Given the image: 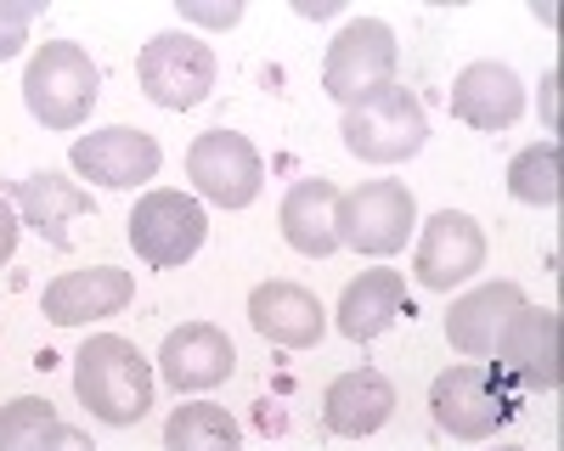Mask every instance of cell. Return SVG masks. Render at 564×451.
<instances>
[{
    "instance_id": "obj_30",
    "label": "cell",
    "mask_w": 564,
    "mask_h": 451,
    "mask_svg": "<svg viewBox=\"0 0 564 451\" xmlns=\"http://www.w3.org/2000/svg\"><path fill=\"white\" fill-rule=\"evenodd\" d=\"M300 12H305V18H327V12H334V0H305Z\"/></svg>"
},
{
    "instance_id": "obj_3",
    "label": "cell",
    "mask_w": 564,
    "mask_h": 451,
    "mask_svg": "<svg viewBox=\"0 0 564 451\" xmlns=\"http://www.w3.org/2000/svg\"><path fill=\"white\" fill-rule=\"evenodd\" d=\"M339 135L361 164H406L412 153H423V142H430V113H423V102L406 85H384L379 97L345 108Z\"/></svg>"
},
{
    "instance_id": "obj_16",
    "label": "cell",
    "mask_w": 564,
    "mask_h": 451,
    "mask_svg": "<svg viewBox=\"0 0 564 451\" xmlns=\"http://www.w3.org/2000/svg\"><path fill=\"white\" fill-rule=\"evenodd\" d=\"M390 413H395V384L379 367H350L322 395V424H327V435H339V440L379 435L390 424Z\"/></svg>"
},
{
    "instance_id": "obj_25",
    "label": "cell",
    "mask_w": 564,
    "mask_h": 451,
    "mask_svg": "<svg viewBox=\"0 0 564 451\" xmlns=\"http://www.w3.org/2000/svg\"><path fill=\"white\" fill-rule=\"evenodd\" d=\"M34 12H40L34 0H0V63L23 52V34H29Z\"/></svg>"
},
{
    "instance_id": "obj_19",
    "label": "cell",
    "mask_w": 564,
    "mask_h": 451,
    "mask_svg": "<svg viewBox=\"0 0 564 451\" xmlns=\"http://www.w3.org/2000/svg\"><path fill=\"white\" fill-rule=\"evenodd\" d=\"M406 310V277L401 271H361V277L345 283L339 294V333L356 344H372L379 333H390Z\"/></svg>"
},
{
    "instance_id": "obj_24",
    "label": "cell",
    "mask_w": 564,
    "mask_h": 451,
    "mask_svg": "<svg viewBox=\"0 0 564 451\" xmlns=\"http://www.w3.org/2000/svg\"><path fill=\"white\" fill-rule=\"evenodd\" d=\"M57 406L40 395H18L12 406H0V451H40L57 429Z\"/></svg>"
},
{
    "instance_id": "obj_2",
    "label": "cell",
    "mask_w": 564,
    "mask_h": 451,
    "mask_svg": "<svg viewBox=\"0 0 564 451\" xmlns=\"http://www.w3.org/2000/svg\"><path fill=\"white\" fill-rule=\"evenodd\" d=\"M97 97H102V74L74 40H45L23 68V102L45 130H79Z\"/></svg>"
},
{
    "instance_id": "obj_6",
    "label": "cell",
    "mask_w": 564,
    "mask_h": 451,
    "mask_svg": "<svg viewBox=\"0 0 564 451\" xmlns=\"http://www.w3.org/2000/svg\"><path fill=\"white\" fill-rule=\"evenodd\" d=\"M334 226L345 249L384 260V254H401L406 238L417 232V198L406 193V180H361V187L339 193Z\"/></svg>"
},
{
    "instance_id": "obj_18",
    "label": "cell",
    "mask_w": 564,
    "mask_h": 451,
    "mask_svg": "<svg viewBox=\"0 0 564 451\" xmlns=\"http://www.w3.org/2000/svg\"><path fill=\"white\" fill-rule=\"evenodd\" d=\"M334 209H339V187H334V180H322V175L294 180L289 198H282V209H276L289 249L305 254V260H327V254H334V249H339Z\"/></svg>"
},
{
    "instance_id": "obj_21",
    "label": "cell",
    "mask_w": 564,
    "mask_h": 451,
    "mask_svg": "<svg viewBox=\"0 0 564 451\" xmlns=\"http://www.w3.org/2000/svg\"><path fill=\"white\" fill-rule=\"evenodd\" d=\"M74 215H97V204H90V193L79 180H68L57 169H40V175L18 180V220L34 226L52 249H68V220Z\"/></svg>"
},
{
    "instance_id": "obj_31",
    "label": "cell",
    "mask_w": 564,
    "mask_h": 451,
    "mask_svg": "<svg viewBox=\"0 0 564 451\" xmlns=\"http://www.w3.org/2000/svg\"><path fill=\"white\" fill-rule=\"evenodd\" d=\"M497 451H525V446H497Z\"/></svg>"
},
{
    "instance_id": "obj_10",
    "label": "cell",
    "mask_w": 564,
    "mask_h": 451,
    "mask_svg": "<svg viewBox=\"0 0 564 451\" xmlns=\"http://www.w3.org/2000/svg\"><path fill=\"white\" fill-rule=\"evenodd\" d=\"M186 180H193L198 198H209L215 209H249L265 187V164H260L249 135L204 130L198 142L186 147Z\"/></svg>"
},
{
    "instance_id": "obj_11",
    "label": "cell",
    "mask_w": 564,
    "mask_h": 451,
    "mask_svg": "<svg viewBox=\"0 0 564 451\" xmlns=\"http://www.w3.org/2000/svg\"><path fill=\"white\" fill-rule=\"evenodd\" d=\"M68 164H74V175L97 180V187H108V193H135V187H148V180L159 175L164 147L153 142L148 130H135V124H108V130L74 135Z\"/></svg>"
},
{
    "instance_id": "obj_8",
    "label": "cell",
    "mask_w": 564,
    "mask_h": 451,
    "mask_svg": "<svg viewBox=\"0 0 564 451\" xmlns=\"http://www.w3.org/2000/svg\"><path fill=\"white\" fill-rule=\"evenodd\" d=\"M491 373L513 389V395H553L564 384L558 367V310L542 305H520L508 316V328L491 344Z\"/></svg>"
},
{
    "instance_id": "obj_28",
    "label": "cell",
    "mask_w": 564,
    "mask_h": 451,
    "mask_svg": "<svg viewBox=\"0 0 564 451\" xmlns=\"http://www.w3.org/2000/svg\"><path fill=\"white\" fill-rule=\"evenodd\" d=\"M40 451H97V446H90V435H79V429L57 424V429H52V440H45Z\"/></svg>"
},
{
    "instance_id": "obj_5",
    "label": "cell",
    "mask_w": 564,
    "mask_h": 451,
    "mask_svg": "<svg viewBox=\"0 0 564 451\" xmlns=\"http://www.w3.org/2000/svg\"><path fill=\"white\" fill-rule=\"evenodd\" d=\"M395 63H401V45L395 29L384 18H356L334 34L327 45V63H322V90L334 102L356 108L367 97H379L384 85H395Z\"/></svg>"
},
{
    "instance_id": "obj_4",
    "label": "cell",
    "mask_w": 564,
    "mask_h": 451,
    "mask_svg": "<svg viewBox=\"0 0 564 451\" xmlns=\"http://www.w3.org/2000/svg\"><path fill=\"white\" fill-rule=\"evenodd\" d=\"M430 413L452 440H491L520 413V395L491 373V361H463L430 384Z\"/></svg>"
},
{
    "instance_id": "obj_12",
    "label": "cell",
    "mask_w": 564,
    "mask_h": 451,
    "mask_svg": "<svg viewBox=\"0 0 564 451\" xmlns=\"http://www.w3.org/2000/svg\"><path fill=\"white\" fill-rule=\"evenodd\" d=\"M475 271H486V232L475 215L463 209H441L423 220V238L412 254V277L435 294H452L457 283H468Z\"/></svg>"
},
{
    "instance_id": "obj_20",
    "label": "cell",
    "mask_w": 564,
    "mask_h": 451,
    "mask_svg": "<svg viewBox=\"0 0 564 451\" xmlns=\"http://www.w3.org/2000/svg\"><path fill=\"white\" fill-rule=\"evenodd\" d=\"M525 305L520 283H480V288H468L463 299H452L446 310V339L452 350L463 355H491L497 333L508 328V316Z\"/></svg>"
},
{
    "instance_id": "obj_1",
    "label": "cell",
    "mask_w": 564,
    "mask_h": 451,
    "mask_svg": "<svg viewBox=\"0 0 564 451\" xmlns=\"http://www.w3.org/2000/svg\"><path fill=\"white\" fill-rule=\"evenodd\" d=\"M74 395L90 406V418L130 429L153 406V367L124 333H90L74 355Z\"/></svg>"
},
{
    "instance_id": "obj_23",
    "label": "cell",
    "mask_w": 564,
    "mask_h": 451,
    "mask_svg": "<svg viewBox=\"0 0 564 451\" xmlns=\"http://www.w3.org/2000/svg\"><path fill=\"white\" fill-rule=\"evenodd\" d=\"M508 193L520 204H531V209H553L564 198V153H558V142H531L525 153H513Z\"/></svg>"
},
{
    "instance_id": "obj_9",
    "label": "cell",
    "mask_w": 564,
    "mask_h": 451,
    "mask_svg": "<svg viewBox=\"0 0 564 451\" xmlns=\"http://www.w3.org/2000/svg\"><path fill=\"white\" fill-rule=\"evenodd\" d=\"M135 79H141V90H148V102H159L170 113H186L215 90V52L198 34H181V29L153 34L135 57Z\"/></svg>"
},
{
    "instance_id": "obj_7",
    "label": "cell",
    "mask_w": 564,
    "mask_h": 451,
    "mask_svg": "<svg viewBox=\"0 0 564 451\" xmlns=\"http://www.w3.org/2000/svg\"><path fill=\"white\" fill-rule=\"evenodd\" d=\"M124 232H130V249L148 260L153 271H175L186 265L204 238H209V215L198 198H186V193H170V187H153V193H141L130 220H124Z\"/></svg>"
},
{
    "instance_id": "obj_17",
    "label": "cell",
    "mask_w": 564,
    "mask_h": 451,
    "mask_svg": "<svg viewBox=\"0 0 564 451\" xmlns=\"http://www.w3.org/2000/svg\"><path fill=\"white\" fill-rule=\"evenodd\" d=\"M525 113V85L508 63H468L452 79V119L475 130H508Z\"/></svg>"
},
{
    "instance_id": "obj_26",
    "label": "cell",
    "mask_w": 564,
    "mask_h": 451,
    "mask_svg": "<svg viewBox=\"0 0 564 451\" xmlns=\"http://www.w3.org/2000/svg\"><path fill=\"white\" fill-rule=\"evenodd\" d=\"M181 18L186 23H209V29H231L243 18V7L238 0H226V7H204V0H181Z\"/></svg>"
},
{
    "instance_id": "obj_27",
    "label": "cell",
    "mask_w": 564,
    "mask_h": 451,
    "mask_svg": "<svg viewBox=\"0 0 564 451\" xmlns=\"http://www.w3.org/2000/svg\"><path fill=\"white\" fill-rule=\"evenodd\" d=\"M18 232H23V220H18V209L0 198V265L12 260V249H18Z\"/></svg>"
},
{
    "instance_id": "obj_13",
    "label": "cell",
    "mask_w": 564,
    "mask_h": 451,
    "mask_svg": "<svg viewBox=\"0 0 564 451\" xmlns=\"http://www.w3.org/2000/svg\"><path fill=\"white\" fill-rule=\"evenodd\" d=\"M159 373L175 395H204L238 373V350L215 322H181L159 350Z\"/></svg>"
},
{
    "instance_id": "obj_15",
    "label": "cell",
    "mask_w": 564,
    "mask_h": 451,
    "mask_svg": "<svg viewBox=\"0 0 564 451\" xmlns=\"http://www.w3.org/2000/svg\"><path fill=\"white\" fill-rule=\"evenodd\" d=\"M249 322L260 339H271L282 350H311L327 333V310L311 288H300L289 277H271L249 294Z\"/></svg>"
},
{
    "instance_id": "obj_29",
    "label": "cell",
    "mask_w": 564,
    "mask_h": 451,
    "mask_svg": "<svg viewBox=\"0 0 564 451\" xmlns=\"http://www.w3.org/2000/svg\"><path fill=\"white\" fill-rule=\"evenodd\" d=\"M553 90H558V74L547 68V74H542V113H547V130L558 124V102H553Z\"/></svg>"
},
{
    "instance_id": "obj_14",
    "label": "cell",
    "mask_w": 564,
    "mask_h": 451,
    "mask_svg": "<svg viewBox=\"0 0 564 451\" xmlns=\"http://www.w3.org/2000/svg\"><path fill=\"white\" fill-rule=\"evenodd\" d=\"M135 299V277L119 265H90V271H63L57 283H45V322L57 328H85L102 322V316H119Z\"/></svg>"
},
{
    "instance_id": "obj_22",
    "label": "cell",
    "mask_w": 564,
    "mask_h": 451,
    "mask_svg": "<svg viewBox=\"0 0 564 451\" xmlns=\"http://www.w3.org/2000/svg\"><path fill=\"white\" fill-rule=\"evenodd\" d=\"M164 451H243L238 418L215 400H186L164 424Z\"/></svg>"
}]
</instances>
